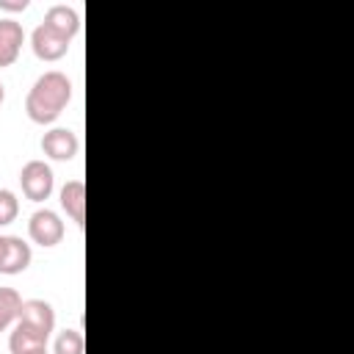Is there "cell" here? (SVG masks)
Returning <instances> with one entry per match:
<instances>
[{
    "instance_id": "1",
    "label": "cell",
    "mask_w": 354,
    "mask_h": 354,
    "mask_svg": "<svg viewBox=\"0 0 354 354\" xmlns=\"http://www.w3.org/2000/svg\"><path fill=\"white\" fill-rule=\"evenodd\" d=\"M69 100H72V80L64 72L50 69L39 75L36 83L30 86L25 97V113L36 124H53L61 116V111L69 105Z\"/></svg>"
},
{
    "instance_id": "2",
    "label": "cell",
    "mask_w": 354,
    "mask_h": 354,
    "mask_svg": "<svg viewBox=\"0 0 354 354\" xmlns=\"http://www.w3.org/2000/svg\"><path fill=\"white\" fill-rule=\"evenodd\" d=\"M19 185L30 202H44V199H50L53 185H55L53 169L44 160H28L19 171Z\"/></svg>"
},
{
    "instance_id": "3",
    "label": "cell",
    "mask_w": 354,
    "mask_h": 354,
    "mask_svg": "<svg viewBox=\"0 0 354 354\" xmlns=\"http://www.w3.org/2000/svg\"><path fill=\"white\" fill-rule=\"evenodd\" d=\"M28 235H30V241L39 243V246H55V243H61V238H64V221H61V216H58L55 210L41 207V210H36V213L30 216V221H28Z\"/></svg>"
},
{
    "instance_id": "4",
    "label": "cell",
    "mask_w": 354,
    "mask_h": 354,
    "mask_svg": "<svg viewBox=\"0 0 354 354\" xmlns=\"http://www.w3.org/2000/svg\"><path fill=\"white\" fill-rule=\"evenodd\" d=\"M41 152L50 158V160H72L77 152H80V141L77 136L69 130V127H53L41 136Z\"/></svg>"
},
{
    "instance_id": "5",
    "label": "cell",
    "mask_w": 354,
    "mask_h": 354,
    "mask_svg": "<svg viewBox=\"0 0 354 354\" xmlns=\"http://www.w3.org/2000/svg\"><path fill=\"white\" fill-rule=\"evenodd\" d=\"M69 39H64V36H58L55 30H50L47 25H36L33 28V33H30V50H33V55L36 58H41V61H58V58H64L66 53H69Z\"/></svg>"
},
{
    "instance_id": "6",
    "label": "cell",
    "mask_w": 354,
    "mask_h": 354,
    "mask_svg": "<svg viewBox=\"0 0 354 354\" xmlns=\"http://www.w3.org/2000/svg\"><path fill=\"white\" fill-rule=\"evenodd\" d=\"M17 321L25 324V326H30V329H36V332H41L44 337H50L53 329H55V310L44 299H22V307H19V318Z\"/></svg>"
},
{
    "instance_id": "7",
    "label": "cell",
    "mask_w": 354,
    "mask_h": 354,
    "mask_svg": "<svg viewBox=\"0 0 354 354\" xmlns=\"http://www.w3.org/2000/svg\"><path fill=\"white\" fill-rule=\"evenodd\" d=\"M41 25H47L50 30H55L58 36L72 41L77 36V30H80V14L66 3H55V6H50L44 11V22Z\"/></svg>"
},
{
    "instance_id": "8",
    "label": "cell",
    "mask_w": 354,
    "mask_h": 354,
    "mask_svg": "<svg viewBox=\"0 0 354 354\" xmlns=\"http://www.w3.org/2000/svg\"><path fill=\"white\" fill-rule=\"evenodd\" d=\"M33 260L30 243H25L19 235H6V249H3V260H0V274H22Z\"/></svg>"
},
{
    "instance_id": "9",
    "label": "cell",
    "mask_w": 354,
    "mask_h": 354,
    "mask_svg": "<svg viewBox=\"0 0 354 354\" xmlns=\"http://www.w3.org/2000/svg\"><path fill=\"white\" fill-rule=\"evenodd\" d=\"M25 41V30L14 17H3L0 19V66H11L19 58Z\"/></svg>"
},
{
    "instance_id": "10",
    "label": "cell",
    "mask_w": 354,
    "mask_h": 354,
    "mask_svg": "<svg viewBox=\"0 0 354 354\" xmlns=\"http://www.w3.org/2000/svg\"><path fill=\"white\" fill-rule=\"evenodd\" d=\"M58 202H61L64 213H66L77 227L86 224V185H83V180H66V183L61 185Z\"/></svg>"
},
{
    "instance_id": "11",
    "label": "cell",
    "mask_w": 354,
    "mask_h": 354,
    "mask_svg": "<svg viewBox=\"0 0 354 354\" xmlns=\"http://www.w3.org/2000/svg\"><path fill=\"white\" fill-rule=\"evenodd\" d=\"M47 346V337L41 335V332H36V329H30V326H25V324H14V329H11V337H8V348H11V354H25V351H33V348H44Z\"/></svg>"
},
{
    "instance_id": "12",
    "label": "cell",
    "mask_w": 354,
    "mask_h": 354,
    "mask_svg": "<svg viewBox=\"0 0 354 354\" xmlns=\"http://www.w3.org/2000/svg\"><path fill=\"white\" fill-rule=\"evenodd\" d=\"M19 307H22L19 290H14V288H0V332H6L8 326L17 324Z\"/></svg>"
},
{
    "instance_id": "13",
    "label": "cell",
    "mask_w": 354,
    "mask_h": 354,
    "mask_svg": "<svg viewBox=\"0 0 354 354\" xmlns=\"http://www.w3.org/2000/svg\"><path fill=\"white\" fill-rule=\"evenodd\" d=\"M83 348H86V343L77 329H61L53 343V354H83Z\"/></svg>"
},
{
    "instance_id": "14",
    "label": "cell",
    "mask_w": 354,
    "mask_h": 354,
    "mask_svg": "<svg viewBox=\"0 0 354 354\" xmlns=\"http://www.w3.org/2000/svg\"><path fill=\"white\" fill-rule=\"evenodd\" d=\"M17 216H19V199H17V194L8 191V188H0V227L11 224Z\"/></svg>"
},
{
    "instance_id": "15",
    "label": "cell",
    "mask_w": 354,
    "mask_h": 354,
    "mask_svg": "<svg viewBox=\"0 0 354 354\" xmlns=\"http://www.w3.org/2000/svg\"><path fill=\"white\" fill-rule=\"evenodd\" d=\"M0 8H6V11H25L28 0H0Z\"/></svg>"
},
{
    "instance_id": "16",
    "label": "cell",
    "mask_w": 354,
    "mask_h": 354,
    "mask_svg": "<svg viewBox=\"0 0 354 354\" xmlns=\"http://www.w3.org/2000/svg\"><path fill=\"white\" fill-rule=\"evenodd\" d=\"M25 354H50V351H47V346H44V348H33V351H25Z\"/></svg>"
},
{
    "instance_id": "17",
    "label": "cell",
    "mask_w": 354,
    "mask_h": 354,
    "mask_svg": "<svg viewBox=\"0 0 354 354\" xmlns=\"http://www.w3.org/2000/svg\"><path fill=\"white\" fill-rule=\"evenodd\" d=\"M3 249H6V235H0V260H3Z\"/></svg>"
},
{
    "instance_id": "18",
    "label": "cell",
    "mask_w": 354,
    "mask_h": 354,
    "mask_svg": "<svg viewBox=\"0 0 354 354\" xmlns=\"http://www.w3.org/2000/svg\"><path fill=\"white\" fill-rule=\"evenodd\" d=\"M3 100H6V86L0 83V105H3Z\"/></svg>"
}]
</instances>
